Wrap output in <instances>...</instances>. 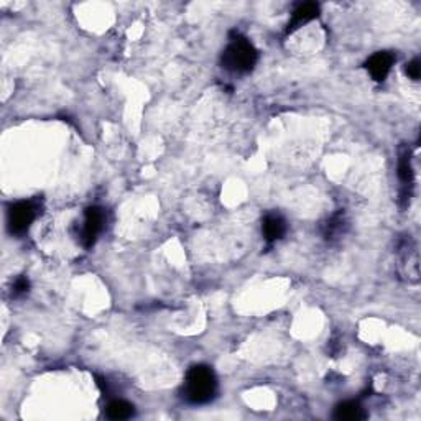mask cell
Segmentation results:
<instances>
[{
  "label": "cell",
  "instance_id": "cell-12",
  "mask_svg": "<svg viewBox=\"0 0 421 421\" xmlns=\"http://www.w3.org/2000/svg\"><path fill=\"white\" fill-rule=\"evenodd\" d=\"M136 410L133 405H130L125 400H114L107 405V416L111 420H129L132 418Z\"/></svg>",
  "mask_w": 421,
  "mask_h": 421
},
{
  "label": "cell",
  "instance_id": "cell-11",
  "mask_svg": "<svg viewBox=\"0 0 421 421\" xmlns=\"http://www.w3.org/2000/svg\"><path fill=\"white\" fill-rule=\"evenodd\" d=\"M334 418L336 420H347V421H356V420H365L367 413L362 408V405L356 400H349V402H343L336 407L334 410Z\"/></svg>",
  "mask_w": 421,
  "mask_h": 421
},
{
  "label": "cell",
  "instance_id": "cell-9",
  "mask_svg": "<svg viewBox=\"0 0 421 421\" xmlns=\"http://www.w3.org/2000/svg\"><path fill=\"white\" fill-rule=\"evenodd\" d=\"M349 229V221L344 213H336L324 222L323 226V235L326 241H336V239H341L344 234L347 233Z\"/></svg>",
  "mask_w": 421,
  "mask_h": 421
},
{
  "label": "cell",
  "instance_id": "cell-1",
  "mask_svg": "<svg viewBox=\"0 0 421 421\" xmlns=\"http://www.w3.org/2000/svg\"><path fill=\"white\" fill-rule=\"evenodd\" d=\"M217 390V378L214 370L208 365H195L188 370L184 378V398L188 402L201 405L214 398Z\"/></svg>",
  "mask_w": 421,
  "mask_h": 421
},
{
  "label": "cell",
  "instance_id": "cell-10",
  "mask_svg": "<svg viewBox=\"0 0 421 421\" xmlns=\"http://www.w3.org/2000/svg\"><path fill=\"white\" fill-rule=\"evenodd\" d=\"M262 230L267 242H277L280 241L286 233V221L280 214H267V216L263 217Z\"/></svg>",
  "mask_w": 421,
  "mask_h": 421
},
{
  "label": "cell",
  "instance_id": "cell-14",
  "mask_svg": "<svg viewBox=\"0 0 421 421\" xmlns=\"http://www.w3.org/2000/svg\"><path fill=\"white\" fill-rule=\"evenodd\" d=\"M405 73H407L408 78H411V79H413V81H418L420 76H421L420 60H413V61L408 63L407 68H405Z\"/></svg>",
  "mask_w": 421,
  "mask_h": 421
},
{
  "label": "cell",
  "instance_id": "cell-6",
  "mask_svg": "<svg viewBox=\"0 0 421 421\" xmlns=\"http://www.w3.org/2000/svg\"><path fill=\"white\" fill-rule=\"evenodd\" d=\"M105 224V213L99 206H91L84 213V224L81 229V242L86 248L92 247L98 241L99 234L104 230Z\"/></svg>",
  "mask_w": 421,
  "mask_h": 421
},
{
  "label": "cell",
  "instance_id": "cell-4",
  "mask_svg": "<svg viewBox=\"0 0 421 421\" xmlns=\"http://www.w3.org/2000/svg\"><path fill=\"white\" fill-rule=\"evenodd\" d=\"M38 213L35 201H20L8 209V229L12 234H23L30 229Z\"/></svg>",
  "mask_w": 421,
  "mask_h": 421
},
{
  "label": "cell",
  "instance_id": "cell-5",
  "mask_svg": "<svg viewBox=\"0 0 421 421\" xmlns=\"http://www.w3.org/2000/svg\"><path fill=\"white\" fill-rule=\"evenodd\" d=\"M398 180L402 183V191H400V201L403 208L410 206L411 195H413L415 184V171L411 166V151L408 147H402L398 153Z\"/></svg>",
  "mask_w": 421,
  "mask_h": 421
},
{
  "label": "cell",
  "instance_id": "cell-7",
  "mask_svg": "<svg viewBox=\"0 0 421 421\" xmlns=\"http://www.w3.org/2000/svg\"><path fill=\"white\" fill-rule=\"evenodd\" d=\"M393 54L389 52H378L376 54H372V56L369 58L367 63H365V68L370 73L376 81H384V79L389 76L391 66H393Z\"/></svg>",
  "mask_w": 421,
  "mask_h": 421
},
{
  "label": "cell",
  "instance_id": "cell-8",
  "mask_svg": "<svg viewBox=\"0 0 421 421\" xmlns=\"http://www.w3.org/2000/svg\"><path fill=\"white\" fill-rule=\"evenodd\" d=\"M318 15H319L318 3H314V2L301 3V6L293 12L292 20H290V23H288V28H286V33H293L294 30H298V28L303 27L305 23L314 20Z\"/></svg>",
  "mask_w": 421,
  "mask_h": 421
},
{
  "label": "cell",
  "instance_id": "cell-13",
  "mask_svg": "<svg viewBox=\"0 0 421 421\" xmlns=\"http://www.w3.org/2000/svg\"><path fill=\"white\" fill-rule=\"evenodd\" d=\"M28 290H30V280H28L27 277H19V279L14 281L12 293H14V296H22V294L28 293Z\"/></svg>",
  "mask_w": 421,
  "mask_h": 421
},
{
  "label": "cell",
  "instance_id": "cell-2",
  "mask_svg": "<svg viewBox=\"0 0 421 421\" xmlns=\"http://www.w3.org/2000/svg\"><path fill=\"white\" fill-rule=\"evenodd\" d=\"M257 60H259V52L255 46L239 33H234L230 36L229 45L226 46L221 56L222 68L233 71V73H248L254 69Z\"/></svg>",
  "mask_w": 421,
  "mask_h": 421
},
{
  "label": "cell",
  "instance_id": "cell-3",
  "mask_svg": "<svg viewBox=\"0 0 421 421\" xmlns=\"http://www.w3.org/2000/svg\"><path fill=\"white\" fill-rule=\"evenodd\" d=\"M398 254V268L402 279H405L408 283H418L420 280V257L418 248L411 235H405L398 241L397 246Z\"/></svg>",
  "mask_w": 421,
  "mask_h": 421
}]
</instances>
